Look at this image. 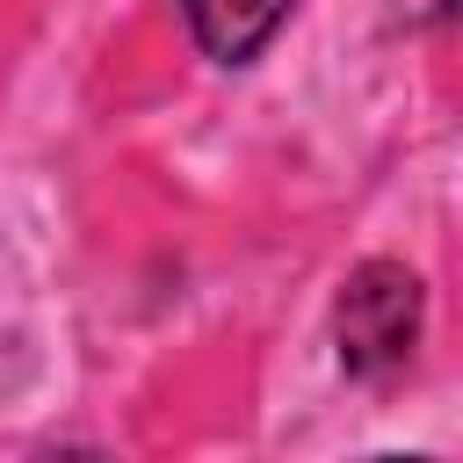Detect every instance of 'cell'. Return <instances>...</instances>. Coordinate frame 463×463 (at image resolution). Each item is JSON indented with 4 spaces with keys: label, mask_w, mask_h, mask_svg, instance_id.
Returning a JSON list of instances; mask_svg holds the SVG:
<instances>
[{
    "label": "cell",
    "mask_w": 463,
    "mask_h": 463,
    "mask_svg": "<svg viewBox=\"0 0 463 463\" xmlns=\"http://www.w3.org/2000/svg\"><path fill=\"white\" fill-rule=\"evenodd\" d=\"M420 318H427V289L405 260H362L347 268L340 297H333V347L340 369L354 383H391L405 376L412 347H420Z\"/></svg>",
    "instance_id": "obj_1"
},
{
    "label": "cell",
    "mask_w": 463,
    "mask_h": 463,
    "mask_svg": "<svg viewBox=\"0 0 463 463\" xmlns=\"http://www.w3.org/2000/svg\"><path fill=\"white\" fill-rule=\"evenodd\" d=\"M449 14H456V0H398V22H412V29L449 22Z\"/></svg>",
    "instance_id": "obj_3"
},
{
    "label": "cell",
    "mask_w": 463,
    "mask_h": 463,
    "mask_svg": "<svg viewBox=\"0 0 463 463\" xmlns=\"http://www.w3.org/2000/svg\"><path fill=\"white\" fill-rule=\"evenodd\" d=\"M289 14L297 0H181V22L210 65H253L282 36Z\"/></svg>",
    "instance_id": "obj_2"
}]
</instances>
